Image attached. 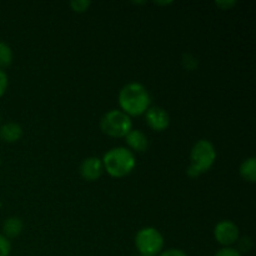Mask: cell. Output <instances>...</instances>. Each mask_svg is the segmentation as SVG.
Listing matches in <instances>:
<instances>
[{"label":"cell","mask_w":256,"mask_h":256,"mask_svg":"<svg viewBox=\"0 0 256 256\" xmlns=\"http://www.w3.org/2000/svg\"><path fill=\"white\" fill-rule=\"evenodd\" d=\"M152 98L142 84L136 82L124 85L119 92V105L122 112L132 116H140L150 108Z\"/></svg>","instance_id":"obj_1"},{"label":"cell","mask_w":256,"mask_h":256,"mask_svg":"<svg viewBox=\"0 0 256 256\" xmlns=\"http://www.w3.org/2000/svg\"><path fill=\"white\" fill-rule=\"evenodd\" d=\"M214 238L224 248H232V245L239 242V226L232 220H222L215 225Z\"/></svg>","instance_id":"obj_6"},{"label":"cell","mask_w":256,"mask_h":256,"mask_svg":"<svg viewBox=\"0 0 256 256\" xmlns=\"http://www.w3.org/2000/svg\"><path fill=\"white\" fill-rule=\"evenodd\" d=\"M22 229H24V222L18 216H10L2 222V235L8 239L19 236Z\"/></svg>","instance_id":"obj_11"},{"label":"cell","mask_w":256,"mask_h":256,"mask_svg":"<svg viewBox=\"0 0 256 256\" xmlns=\"http://www.w3.org/2000/svg\"><path fill=\"white\" fill-rule=\"evenodd\" d=\"M12 62V50L9 44L0 40V69L9 68Z\"/></svg>","instance_id":"obj_13"},{"label":"cell","mask_w":256,"mask_h":256,"mask_svg":"<svg viewBox=\"0 0 256 256\" xmlns=\"http://www.w3.org/2000/svg\"><path fill=\"white\" fill-rule=\"evenodd\" d=\"M8 84H9V78H8L6 72L4 70L0 69V98L6 92Z\"/></svg>","instance_id":"obj_17"},{"label":"cell","mask_w":256,"mask_h":256,"mask_svg":"<svg viewBox=\"0 0 256 256\" xmlns=\"http://www.w3.org/2000/svg\"><path fill=\"white\" fill-rule=\"evenodd\" d=\"M0 165H2V158H0Z\"/></svg>","instance_id":"obj_21"},{"label":"cell","mask_w":256,"mask_h":256,"mask_svg":"<svg viewBox=\"0 0 256 256\" xmlns=\"http://www.w3.org/2000/svg\"><path fill=\"white\" fill-rule=\"evenodd\" d=\"M0 122H2V115H0Z\"/></svg>","instance_id":"obj_20"},{"label":"cell","mask_w":256,"mask_h":256,"mask_svg":"<svg viewBox=\"0 0 256 256\" xmlns=\"http://www.w3.org/2000/svg\"><path fill=\"white\" fill-rule=\"evenodd\" d=\"M100 129L108 136L125 138L132 129V118L122 110H109L100 119Z\"/></svg>","instance_id":"obj_4"},{"label":"cell","mask_w":256,"mask_h":256,"mask_svg":"<svg viewBox=\"0 0 256 256\" xmlns=\"http://www.w3.org/2000/svg\"><path fill=\"white\" fill-rule=\"evenodd\" d=\"M125 142L132 152H144L149 148V140L145 132L139 129H132L125 136Z\"/></svg>","instance_id":"obj_9"},{"label":"cell","mask_w":256,"mask_h":256,"mask_svg":"<svg viewBox=\"0 0 256 256\" xmlns=\"http://www.w3.org/2000/svg\"><path fill=\"white\" fill-rule=\"evenodd\" d=\"M216 160V149L206 139L195 142L190 152V165L186 170L189 178H198L209 172Z\"/></svg>","instance_id":"obj_3"},{"label":"cell","mask_w":256,"mask_h":256,"mask_svg":"<svg viewBox=\"0 0 256 256\" xmlns=\"http://www.w3.org/2000/svg\"><path fill=\"white\" fill-rule=\"evenodd\" d=\"M235 4H236L235 2H215V5H216V6H219V8H222V10L230 9V8L234 6Z\"/></svg>","instance_id":"obj_19"},{"label":"cell","mask_w":256,"mask_h":256,"mask_svg":"<svg viewBox=\"0 0 256 256\" xmlns=\"http://www.w3.org/2000/svg\"><path fill=\"white\" fill-rule=\"evenodd\" d=\"M104 170L112 178H124L136 166L135 154L124 146H116L108 150L102 159Z\"/></svg>","instance_id":"obj_2"},{"label":"cell","mask_w":256,"mask_h":256,"mask_svg":"<svg viewBox=\"0 0 256 256\" xmlns=\"http://www.w3.org/2000/svg\"><path fill=\"white\" fill-rule=\"evenodd\" d=\"M135 246L140 256H158L164 249V236L155 228L145 226L135 235Z\"/></svg>","instance_id":"obj_5"},{"label":"cell","mask_w":256,"mask_h":256,"mask_svg":"<svg viewBox=\"0 0 256 256\" xmlns=\"http://www.w3.org/2000/svg\"><path fill=\"white\" fill-rule=\"evenodd\" d=\"M145 120L150 129L154 132H164L170 125V116L162 106H150L145 112Z\"/></svg>","instance_id":"obj_7"},{"label":"cell","mask_w":256,"mask_h":256,"mask_svg":"<svg viewBox=\"0 0 256 256\" xmlns=\"http://www.w3.org/2000/svg\"><path fill=\"white\" fill-rule=\"evenodd\" d=\"M92 2L90 0H72L70 2V8L75 12H85L89 10Z\"/></svg>","instance_id":"obj_14"},{"label":"cell","mask_w":256,"mask_h":256,"mask_svg":"<svg viewBox=\"0 0 256 256\" xmlns=\"http://www.w3.org/2000/svg\"><path fill=\"white\" fill-rule=\"evenodd\" d=\"M240 176L248 182H252L254 184L256 182V159L255 156L246 158L244 162H242L239 168Z\"/></svg>","instance_id":"obj_12"},{"label":"cell","mask_w":256,"mask_h":256,"mask_svg":"<svg viewBox=\"0 0 256 256\" xmlns=\"http://www.w3.org/2000/svg\"><path fill=\"white\" fill-rule=\"evenodd\" d=\"M0 208H2V202H0Z\"/></svg>","instance_id":"obj_22"},{"label":"cell","mask_w":256,"mask_h":256,"mask_svg":"<svg viewBox=\"0 0 256 256\" xmlns=\"http://www.w3.org/2000/svg\"><path fill=\"white\" fill-rule=\"evenodd\" d=\"M22 128L18 122H6L0 126V139L8 144H14L19 142L22 136Z\"/></svg>","instance_id":"obj_10"},{"label":"cell","mask_w":256,"mask_h":256,"mask_svg":"<svg viewBox=\"0 0 256 256\" xmlns=\"http://www.w3.org/2000/svg\"><path fill=\"white\" fill-rule=\"evenodd\" d=\"M12 252V244L8 238L0 234V256H9Z\"/></svg>","instance_id":"obj_15"},{"label":"cell","mask_w":256,"mask_h":256,"mask_svg":"<svg viewBox=\"0 0 256 256\" xmlns=\"http://www.w3.org/2000/svg\"><path fill=\"white\" fill-rule=\"evenodd\" d=\"M80 175L86 182H96L104 172V166L100 158L89 156L84 159L79 168Z\"/></svg>","instance_id":"obj_8"},{"label":"cell","mask_w":256,"mask_h":256,"mask_svg":"<svg viewBox=\"0 0 256 256\" xmlns=\"http://www.w3.org/2000/svg\"><path fill=\"white\" fill-rule=\"evenodd\" d=\"M158 256H188L182 250L180 249H168L162 252Z\"/></svg>","instance_id":"obj_18"},{"label":"cell","mask_w":256,"mask_h":256,"mask_svg":"<svg viewBox=\"0 0 256 256\" xmlns=\"http://www.w3.org/2000/svg\"><path fill=\"white\" fill-rule=\"evenodd\" d=\"M214 256H242V255L239 250L234 249V248H222L220 250H218L216 254Z\"/></svg>","instance_id":"obj_16"}]
</instances>
